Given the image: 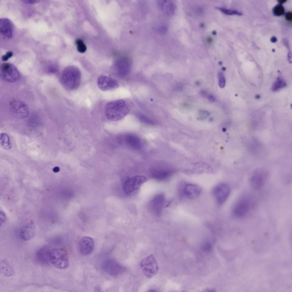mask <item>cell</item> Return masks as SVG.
I'll return each mask as SVG.
<instances>
[{
  "mask_svg": "<svg viewBox=\"0 0 292 292\" xmlns=\"http://www.w3.org/2000/svg\"><path fill=\"white\" fill-rule=\"evenodd\" d=\"M116 72L120 76L124 77L129 73L131 68V62L127 57H124L118 62L116 66Z\"/></svg>",
  "mask_w": 292,
  "mask_h": 292,
  "instance_id": "cell-18",
  "label": "cell"
},
{
  "mask_svg": "<svg viewBox=\"0 0 292 292\" xmlns=\"http://www.w3.org/2000/svg\"><path fill=\"white\" fill-rule=\"evenodd\" d=\"M0 145L1 147L5 150H8L12 148V143L8 135L2 133L0 135Z\"/></svg>",
  "mask_w": 292,
  "mask_h": 292,
  "instance_id": "cell-24",
  "label": "cell"
},
{
  "mask_svg": "<svg viewBox=\"0 0 292 292\" xmlns=\"http://www.w3.org/2000/svg\"><path fill=\"white\" fill-rule=\"evenodd\" d=\"M286 1V0H280L278 1V2L280 4H281L283 3H284Z\"/></svg>",
  "mask_w": 292,
  "mask_h": 292,
  "instance_id": "cell-42",
  "label": "cell"
},
{
  "mask_svg": "<svg viewBox=\"0 0 292 292\" xmlns=\"http://www.w3.org/2000/svg\"><path fill=\"white\" fill-rule=\"evenodd\" d=\"M165 197L162 193L155 195L151 200L149 207L151 212L156 216H159L161 214L164 205Z\"/></svg>",
  "mask_w": 292,
  "mask_h": 292,
  "instance_id": "cell-13",
  "label": "cell"
},
{
  "mask_svg": "<svg viewBox=\"0 0 292 292\" xmlns=\"http://www.w3.org/2000/svg\"><path fill=\"white\" fill-rule=\"evenodd\" d=\"M260 98V96L259 95H257L256 96L255 98L257 99H258Z\"/></svg>",
  "mask_w": 292,
  "mask_h": 292,
  "instance_id": "cell-44",
  "label": "cell"
},
{
  "mask_svg": "<svg viewBox=\"0 0 292 292\" xmlns=\"http://www.w3.org/2000/svg\"><path fill=\"white\" fill-rule=\"evenodd\" d=\"M173 171L167 167H153L151 170V175L154 179L159 180H166L172 175Z\"/></svg>",
  "mask_w": 292,
  "mask_h": 292,
  "instance_id": "cell-14",
  "label": "cell"
},
{
  "mask_svg": "<svg viewBox=\"0 0 292 292\" xmlns=\"http://www.w3.org/2000/svg\"><path fill=\"white\" fill-rule=\"evenodd\" d=\"M10 107L12 112L18 117L25 118L29 114L28 106L21 101L17 99L12 100L10 103Z\"/></svg>",
  "mask_w": 292,
  "mask_h": 292,
  "instance_id": "cell-8",
  "label": "cell"
},
{
  "mask_svg": "<svg viewBox=\"0 0 292 292\" xmlns=\"http://www.w3.org/2000/svg\"><path fill=\"white\" fill-rule=\"evenodd\" d=\"M251 204L249 200L247 198H242L235 205L233 210L234 214L238 218L244 217L248 213Z\"/></svg>",
  "mask_w": 292,
  "mask_h": 292,
  "instance_id": "cell-9",
  "label": "cell"
},
{
  "mask_svg": "<svg viewBox=\"0 0 292 292\" xmlns=\"http://www.w3.org/2000/svg\"><path fill=\"white\" fill-rule=\"evenodd\" d=\"M230 192L228 186L226 184L221 183L216 185L213 189V193L217 203L222 205L227 199Z\"/></svg>",
  "mask_w": 292,
  "mask_h": 292,
  "instance_id": "cell-7",
  "label": "cell"
},
{
  "mask_svg": "<svg viewBox=\"0 0 292 292\" xmlns=\"http://www.w3.org/2000/svg\"><path fill=\"white\" fill-rule=\"evenodd\" d=\"M140 267L143 274L148 278L153 277L159 270L157 262L153 255L145 257L141 260Z\"/></svg>",
  "mask_w": 292,
  "mask_h": 292,
  "instance_id": "cell-5",
  "label": "cell"
},
{
  "mask_svg": "<svg viewBox=\"0 0 292 292\" xmlns=\"http://www.w3.org/2000/svg\"><path fill=\"white\" fill-rule=\"evenodd\" d=\"M49 261L57 268L61 269H66L69 265L68 252L62 248H52L50 253Z\"/></svg>",
  "mask_w": 292,
  "mask_h": 292,
  "instance_id": "cell-3",
  "label": "cell"
},
{
  "mask_svg": "<svg viewBox=\"0 0 292 292\" xmlns=\"http://www.w3.org/2000/svg\"><path fill=\"white\" fill-rule=\"evenodd\" d=\"M13 26L9 19L2 18L0 19V33L4 37L10 39L13 36Z\"/></svg>",
  "mask_w": 292,
  "mask_h": 292,
  "instance_id": "cell-17",
  "label": "cell"
},
{
  "mask_svg": "<svg viewBox=\"0 0 292 292\" xmlns=\"http://www.w3.org/2000/svg\"><path fill=\"white\" fill-rule=\"evenodd\" d=\"M13 53L11 51L7 52L5 54L3 55L1 57L2 60L4 61L7 60L9 58L12 57Z\"/></svg>",
  "mask_w": 292,
  "mask_h": 292,
  "instance_id": "cell-32",
  "label": "cell"
},
{
  "mask_svg": "<svg viewBox=\"0 0 292 292\" xmlns=\"http://www.w3.org/2000/svg\"><path fill=\"white\" fill-rule=\"evenodd\" d=\"M79 250L80 252L83 255H87L93 251L94 247V240L88 236L82 238L79 243Z\"/></svg>",
  "mask_w": 292,
  "mask_h": 292,
  "instance_id": "cell-16",
  "label": "cell"
},
{
  "mask_svg": "<svg viewBox=\"0 0 292 292\" xmlns=\"http://www.w3.org/2000/svg\"><path fill=\"white\" fill-rule=\"evenodd\" d=\"M267 175L265 171L258 170L253 174L250 179V184L254 189L257 190L261 188L265 184Z\"/></svg>",
  "mask_w": 292,
  "mask_h": 292,
  "instance_id": "cell-15",
  "label": "cell"
},
{
  "mask_svg": "<svg viewBox=\"0 0 292 292\" xmlns=\"http://www.w3.org/2000/svg\"><path fill=\"white\" fill-rule=\"evenodd\" d=\"M1 213L2 214V219L1 220V221L2 220V222H1H1L3 223L4 222V220H5V214H4V213H3V212H2V213H1Z\"/></svg>",
  "mask_w": 292,
  "mask_h": 292,
  "instance_id": "cell-40",
  "label": "cell"
},
{
  "mask_svg": "<svg viewBox=\"0 0 292 292\" xmlns=\"http://www.w3.org/2000/svg\"><path fill=\"white\" fill-rule=\"evenodd\" d=\"M97 84L98 88L104 91L113 89L119 86L118 82L117 80L104 75L99 77L97 80Z\"/></svg>",
  "mask_w": 292,
  "mask_h": 292,
  "instance_id": "cell-12",
  "label": "cell"
},
{
  "mask_svg": "<svg viewBox=\"0 0 292 292\" xmlns=\"http://www.w3.org/2000/svg\"><path fill=\"white\" fill-rule=\"evenodd\" d=\"M0 75L3 80L12 83L17 81L20 74L16 68L13 64L8 63L2 64L0 66Z\"/></svg>",
  "mask_w": 292,
  "mask_h": 292,
  "instance_id": "cell-6",
  "label": "cell"
},
{
  "mask_svg": "<svg viewBox=\"0 0 292 292\" xmlns=\"http://www.w3.org/2000/svg\"><path fill=\"white\" fill-rule=\"evenodd\" d=\"M138 117L140 120L143 123L151 125L154 124L153 122L151 119L143 115L140 114Z\"/></svg>",
  "mask_w": 292,
  "mask_h": 292,
  "instance_id": "cell-29",
  "label": "cell"
},
{
  "mask_svg": "<svg viewBox=\"0 0 292 292\" xmlns=\"http://www.w3.org/2000/svg\"><path fill=\"white\" fill-rule=\"evenodd\" d=\"M21 1L23 3L27 4H36L39 3L40 1V0H22Z\"/></svg>",
  "mask_w": 292,
  "mask_h": 292,
  "instance_id": "cell-35",
  "label": "cell"
},
{
  "mask_svg": "<svg viewBox=\"0 0 292 292\" xmlns=\"http://www.w3.org/2000/svg\"><path fill=\"white\" fill-rule=\"evenodd\" d=\"M219 85L221 88H224L225 85V79L223 73L220 72L218 74Z\"/></svg>",
  "mask_w": 292,
  "mask_h": 292,
  "instance_id": "cell-30",
  "label": "cell"
},
{
  "mask_svg": "<svg viewBox=\"0 0 292 292\" xmlns=\"http://www.w3.org/2000/svg\"><path fill=\"white\" fill-rule=\"evenodd\" d=\"M158 5L160 9L165 14L170 16L174 14L175 6L172 2L168 1H160Z\"/></svg>",
  "mask_w": 292,
  "mask_h": 292,
  "instance_id": "cell-22",
  "label": "cell"
},
{
  "mask_svg": "<svg viewBox=\"0 0 292 292\" xmlns=\"http://www.w3.org/2000/svg\"><path fill=\"white\" fill-rule=\"evenodd\" d=\"M286 19L289 21H291L292 20V13L291 12H287L285 15Z\"/></svg>",
  "mask_w": 292,
  "mask_h": 292,
  "instance_id": "cell-33",
  "label": "cell"
},
{
  "mask_svg": "<svg viewBox=\"0 0 292 292\" xmlns=\"http://www.w3.org/2000/svg\"><path fill=\"white\" fill-rule=\"evenodd\" d=\"M285 11V8L281 4H278L276 5L273 9L274 15L279 16L283 15Z\"/></svg>",
  "mask_w": 292,
  "mask_h": 292,
  "instance_id": "cell-26",
  "label": "cell"
},
{
  "mask_svg": "<svg viewBox=\"0 0 292 292\" xmlns=\"http://www.w3.org/2000/svg\"><path fill=\"white\" fill-rule=\"evenodd\" d=\"M286 86V84L285 81L281 78L278 77L273 84L272 89L273 91H277L285 87Z\"/></svg>",
  "mask_w": 292,
  "mask_h": 292,
  "instance_id": "cell-25",
  "label": "cell"
},
{
  "mask_svg": "<svg viewBox=\"0 0 292 292\" xmlns=\"http://www.w3.org/2000/svg\"><path fill=\"white\" fill-rule=\"evenodd\" d=\"M60 169L59 167L56 166L54 167L52 169V171L53 172L55 173H56L59 172L60 171Z\"/></svg>",
  "mask_w": 292,
  "mask_h": 292,
  "instance_id": "cell-38",
  "label": "cell"
},
{
  "mask_svg": "<svg viewBox=\"0 0 292 292\" xmlns=\"http://www.w3.org/2000/svg\"><path fill=\"white\" fill-rule=\"evenodd\" d=\"M222 69H223V70H225V67H223L222 68Z\"/></svg>",
  "mask_w": 292,
  "mask_h": 292,
  "instance_id": "cell-46",
  "label": "cell"
},
{
  "mask_svg": "<svg viewBox=\"0 0 292 292\" xmlns=\"http://www.w3.org/2000/svg\"><path fill=\"white\" fill-rule=\"evenodd\" d=\"M217 8L221 11L223 13L227 15H236L240 16L242 15L241 13L236 11L221 8Z\"/></svg>",
  "mask_w": 292,
  "mask_h": 292,
  "instance_id": "cell-28",
  "label": "cell"
},
{
  "mask_svg": "<svg viewBox=\"0 0 292 292\" xmlns=\"http://www.w3.org/2000/svg\"><path fill=\"white\" fill-rule=\"evenodd\" d=\"M158 29L159 32L161 33H164L166 32L167 28L166 25H163L159 27Z\"/></svg>",
  "mask_w": 292,
  "mask_h": 292,
  "instance_id": "cell-34",
  "label": "cell"
},
{
  "mask_svg": "<svg viewBox=\"0 0 292 292\" xmlns=\"http://www.w3.org/2000/svg\"><path fill=\"white\" fill-rule=\"evenodd\" d=\"M212 34L214 35H215L216 34V32L215 31H213L212 32Z\"/></svg>",
  "mask_w": 292,
  "mask_h": 292,
  "instance_id": "cell-45",
  "label": "cell"
},
{
  "mask_svg": "<svg viewBox=\"0 0 292 292\" xmlns=\"http://www.w3.org/2000/svg\"><path fill=\"white\" fill-rule=\"evenodd\" d=\"M78 51L80 53L84 52L86 50V47L82 40L78 39L76 41Z\"/></svg>",
  "mask_w": 292,
  "mask_h": 292,
  "instance_id": "cell-27",
  "label": "cell"
},
{
  "mask_svg": "<svg viewBox=\"0 0 292 292\" xmlns=\"http://www.w3.org/2000/svg\"><path fill=\"white\" fill-rule=\"evenodd\" d=\"M271 41L273 42L274 43L276 42L277 41V39L276 37L274 36H272L270 39Z\"/></svg>",
  "mask_w": 292,
  "mask_h": 292,
  "instance_id": "cell-39",
  "label": "cell"
},
{
  "mask_svg": "<svg viewBox=\"0 0 292 292\" xmlns=\"http://www.w3.org/2000/svg\"><path fill=\"white\" fill-rule=\"evenodd\" d=\"M207 41L209 42H211L212 41V39L210 37H208L207 38Z\"/></svg>",
  "mask_w": 292,
  "mask_h": 292,
  "instance_id": "cell-43",
  "label": "cell"
},
{
  "mask_svg": "<svg viewBox=\"0 0 292 292\" xmlns=\"http://www.w3.org/2000/svg\"><path fill=\"white\" fill-rule=\"evenodd\" d=\"M122 137L123 142L129 147L134 149H139L141 147V140L137 135L128 134L124 135Z\"/></svg>",
  "mask_w": 292,
  "mask_h": 292,
  "instance_id": "cell-20",
  "label": "cell"
},
{
  "mask_svg": "<svg viewBox=\"0 0 292 292\" xmlns=\"http://www.w3.org/2000/svg\"><path fill=\"white\" fill-rule=\"evenodd\" d=\"M147 180L143 176L136 175L129 178L125 182L123 185L124 191L129 196L137 194L142 185Z\"/></svg>",
  "mask_w": 292,
  "mask_h": 292,
  "instance_id": "cell-4",
  "label": "cell"
},
{
  "mask_svg": "<svg viewBox=\"0 0 292 292\" xmlns=\"http://www.w3.org/2000/svg\"><path fill=\"white\" fill-rule=\"evenodd\" d=\"M208 98L209 101L211 102H214L215 101L214 97L212 95H209L208 97Z\"/></svg>",
  "mask_w": 292,
  "mask_h": 292,
  "instance_id": "cell-36",
  "label": "cell"
},
{
  "mask_svg": "<svg viewBox=\"0 0 292 292\" xmlns=\"http://www.w3.org/2000/svg\"><path fill=\"white\" fill-rule=\"evenodd\" d=\"M182 190L186 196L190 198H194L200 195L202 190L200 187L197 185L189 183L184 185Z\"/></svg>",
  "mask_w": 292,
  "mask_h": 292,
  "instance_id": "cell-21",
  "label": "cell"
},
{
  "mask_svg": "<svg viewBox=\"0 0 292 292\" xmlns=\"http://www.w3.org/2000/svg\"><path fill=\"white\" fill-rule=\"evenodd\" d=\"M58 69L56 65L53 64H52L49 65L47 68V70L48 72L54 73L58 71Z\"/></svg>",
  "mask_w": 292,
  "mask_h": 292,
  "instance_id": "cell-31",
  "label": "cell"
},
{
  "mask_svg": "<svg viewBox=\"0 0 292 292\" xmlns=\"http://www.w3.org/2000/svg\"><path fill=\"white\" fill-rule=\"evenodd\" d=\"M0 271L1 273L6 277L13 275L15 273V271L13 267L8 261L5 259L1 260Z\"/></svg>",
  "mask_w": 292,
  "mask_h": 292,
  "instance_id": "cell-23",
  "label": "cell"
},
{
  "mask_svg": "<svg viewBox=\"0 0 292 292\" xmlns=\"http://www.w3.org/2000/svg\"><path fill=\"white\" fill-rule=\"evenodd\" d=\"M36 234V228L34 222L31 220L24 224L21 228L19 236L24 241H29L33 238Z\"/></svg>",
  "mask_w": 292,
  "mask_h": 292,
  "instance_id": "cell-10",
  "label": "cell"
},
{
  "mask_svg": "<svg viewBox=\"0 0 292 292\" xmlns=\"http://www.w3.org/2000/svg\"><path fill=\"white\" fill-rule=\"evenodd\" d=\"M130 111V108L126 101L123 99L108 102L104 108L105 115L112 121L120 120L125 116Z\"/></svg>",
  "mask_w": 292,
  "mask_h": 292,
  "instance_id": "cell-1",
  "label": "cell"
},
{
  "mask_svg": "<svg viewBox=\"0 0 292 292\" xmlns=\"http://www.w3.org/2000/svg\"><path fill=\"white\" fill-rule=\"evenodd\" d=\"M81 74L77 68L70 66L66 68L63 71L61 82L67 89L74 90L77 89L80 84Z\"/></svg>",
  "mask_w": 292,
  "mask_h": 292,
  "instance_id": "cell-2",
  "label": "cell"
},
{
  "mask_svg": "<svg viewBox=\"0 0 292 292\" xmlns=\"http://www.w3.org/2000/svg\"><path fill=\"white\" fill-rule=\"evenodd\" d=\"M201 94H202V95L203 96H207V93L205 91H201Z\"/></svg>",
  "mask_w": 292,
  "mask_h": 292,
  "instance_id": "cell-41",
  "label": "cell"
},
{
  "mask_svg": "<svg viewBox=\"0 0 292 292\" xmlns=\"http://www.w3.org/2000/svg\"><path fill=\"white\" fill-rule=\"evenodd\" d=\"M102 267L104 271L111 275H116L122 272L124 267L114 260L108 259L103 263Z\"/></svg>",
  "mask_w": 292,
  "mask_h": 292,
  "instance_id": "cell-11",
  "label": "cell"
},
{
  "mask_svg": "<svg viewBox=\"0 0 292 292\" xmlns=\"http://www.w3.org/2000/svg\"><path fill=\"white\" fill-rule=\"evenodd\" d=\"M211 248V246L210 245L208 244H206L203 247V249L204 250L206 251H208L210 250Z\"/></svg>",
  "mask_w": 292,
  "mask_h": 292,
  "instance_id": "cell-37",
  "label": "cell"
},
{
  "mask_svg": "<svg viewBox=\"0 0 292 292\" xmlns=\"http://www.w3.org/2000/svg\"><path fill=\"white\" fill-rule=\"evenodd\" d=\"M52 248L50 246H46L39 249L36 252L35 258L37 261L40 263L48 264L50 262L49 254Z\"/></svg>",
  "mask_w": 292,
  "mask_h": 292,
  "instance_id": "cell-19",
  "label": "cell"
}]
</instances>
